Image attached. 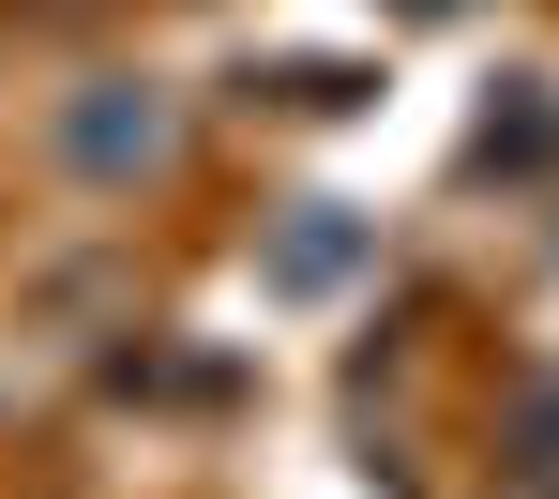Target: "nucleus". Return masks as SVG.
Segmentation results:
<instances>
[{
    "label": "nucleus",
    "mask_w": 559,
    "mask_h": 499,
    "mask_svg": "<svg viewBox=\"0 0 559 499\" xmlns=\"http://www.w3.org/2000/svg\"><path fill=\"white\" fill-rule=\"evenodd\" d=\"M393 31H454V15H484V0H378Z\"/></svg>",
    "instance_id": "3"
},
{
    "label": "nucleus",
    "mask_w": 559,
    "mask_h": 499,
    "mask_svg": "<svg viewBox=\"0 0 559 499\" xmlns=\"http://www.w3.org/2000/svg\"><path fill=\"white\" fill-rule=\"evenodd\" d=\"M31 167L76 212H152L197 167V92L152 76V61H76L61 92L31 106Z\"/></svg>",
    "instance_id": "1"
},
{
    "label": "nucleus",
    "mask_w": 559,
    "mask_h": 499,
    "mask_svg": "<svg viewBox=\"0 0 559 499\" xmlns=\"http://www.w3.org/2000/svg\"><path fill=\"white\" fill-rule=\"evenodd\" d=\"M499 470H514V499H559V379H530V394H514V439H499Z\"/></svg>",
    "instance_id": "2"
}]
</instances>
